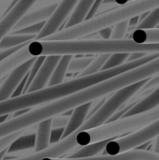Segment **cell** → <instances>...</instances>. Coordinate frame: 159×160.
<instances>
[{
	"label": "cell",
	"instance_id": "obj_38",
	"mask_svg": "<svg viewBox=\"0 0 159 160\" xmlns=\"http://www.w3.org/2000/svg\"><path fill=\"white\" fill-rule=\"evenodd\" d=\"M18 1H19V0H11V2L9 3L8 7L7 8V9H6V11H5V13H4V14H6L7 12H8V11H9V10H10V9H11L15 5H16V3H17Z\"/></svg>",
	"mask_w": 159,
	"mask_h": 160
},
{
	"label": "cell",
	"instance_id": "obj_31",
	"mask_svg": "<svg viewBox=\"0 0 159 160\" xmlns=\"http://www.w3.org/2000/svg\"><path fill=\"white\" fill-rule=\"evenodd\" d=\"M68 119H69V116H66V115L61 116V114L52 117V129L65 128L68 122Z\"/></svg>",
	"mask_w": 159,
	"mask_h": 160
},
{
	"label": "cell",
	"instance_id": "obj_14",
	"mask_svg": "<svg viewBox=\"0 0 159 160\" xmlns=\"http://www.w3.org/2000/svg\"><path fill=\"white\" fill-rule=\"evenodd\" d=\"M52 130V118L44 120L37 124L36 129V142L34 152L37 153L50 146V136Z\"/></svg>",
	"mask_w": 159,
	"mask_h": 160
},
{
	"label": "cell",
	"instance_id": "obj_27",
	"mask_svg": "<svg viewBox=\"0 0 159 160\" xmlns=\"http://www.w3.org/2000/svg\"><path fill=\"white\" fill-rule=\"evenodd\" d=\"M44 59H45V56H37V57H36L35 62L33 63L32 67L30 68V69H29V71H28V73H27V79H26V82H25V85H24L22 94H25V93H26L28 87L30 86L32 81L34 80L35 76L37 75V71H38V69H39L41 64L43 63Z\"/></svg>",
	"mask_w": 159,
	"mask_h": 160
},
{
	"label": "cell",
	"instance_id": "obj_21",
	"mask_svg": "<svg viewBox=\"0 0 159 160\" xmlns=\"http://www.w3.org/2000/svg\"><path fill=\"white\" fill-rule=\"evenodd\" d=\"M131 39L138 43L159 42V28L135 29L131 34Z\"/></svg>",
	"mask_w": 159,
	"mask_h": 160
},
{
	"label": "cell",
	"instance_id": "obj_34",
	"mask_svg": "<svg viewBox=\"0 0 159 160\" xmlns=\"http://www.w3.org/2000/svg\"><path fill=\"white\" fill-rule=\"evenodd\" d=\"M103 1H104V0H96V1H95V3L93 4L91 9L89 10V12H88V14H87L85 20H89V19L95 17V15H96V13L97 12L98 8H99L100 6L103 4ZM85 20H84V21H85Z\"/></svg>",
	"mask_w": 159,
	"mask_h": 160
},
{
	"label": "cell",
	"instance_id": "obj_30",
	"mask_svg": "<svg viewBox=\"0 0 159 160\" xmlns=\"http://www.w3.org/2000/svg\"><path fill=\"white\" fill-rule=\"evenodd\" d=\"M108 98V96H104V97H101V98H97V99H95V100H93L92 102H91V107H90V109H89V112H88V113H87V116H86V118L88 119L89 117H91L102 105H103V103L106 101V99Z\"/></svg>",
	"mask_w": 159,
	"mask_h": 160
},
{
	"label": "cell",
	"instance_id": "obj_40",
	"mask_svg": "<svg viewBox=\"0 0 159 160\" xmlns=\"http://www.w3.org/2000/svg\"><path fill=\"white\" fill-rule=\"evenodd\" d=\"M7 149H5L4 151L0 152V160L4 159V158H5L6 155H7Z\"/></svg>",
	"mask_w": 159,
	"mask_h": 160
},
{
	"label": "cell",
	"instance_id": "obj_32",
	"mask_svg": "<svg viewBox=\"0 0 159 160\" xmlns=\"http://www.w3.org/2000/svg\"><path fill=\"white\" fill-rule=\"evenodd\" d=\"M64 129H65V128H53L51 130L50 144H55L61 141Z\"/></svg>",
	"mask_w": 159,
	"mask_h": 160
},
{
	"label": "cell",
	"instance_id": "obj_13",
	"mask_svg": "<svg viewBox=\"0 0 159 160\" xmlns=\"http://www.w3.org/2000/svg\"><path fill=\"white\" fill-rule=\"evenodd\" d=\"M157 106H159V86H157L150 94H148L147 96L142 98L141 100H139L134 106H132L124 114L123 117L142 113V112L150 111Z\"/></svg>",
	"mask_w": 159,
	"mask_h": 160
},
{
	"label": "cell",
	"instance_id": "obj_18",
	"mask_svg": "<svg viewBox=\"0 0 159 160\" xmlns=\"http://www.w3.org/2000/svg\"><path fill=\"white\" fill-rule=\"evenodd\" d=\"M35 142H36V132L24 134L19 137L16 141H14L10 144V146L7 148V155L30 150L35 147Z\"/></svg>",
	"mask_w": 159,
	"mask_h": 160
},
{
	"label": "cell",
	"instance_id": "obj_15",
	"mask_svg": "<svg viewBox=\"0 0 159 160\" xmlns=\"http://www.w3.org/2000/svg\"><path fill=\"white\" fill-rule=\"evenodd\" d=\"M95 1L96 0H80L74 8L72 13L70 14V17L68 18L65 28L71 27L82 22L85 20Z\"/></svg>",
	"mask_w": 159,
	"mask_h": 160
},
{
	"label": "cell",
	"instance_id": "obj_16",
	"mask_svg": "<svg viewBox=\"0 0 159 160\" xmlns=\"http://www.w3.org/2000/svg\"><path fill=\"white\" fill-rule=\"evenodd\" d=\"M113 139H108L104 141H100L97 142H94L91 144H88L86 146H82V148H79L76 150L74 153L70 154L67 158H90V157H95L101 153L108 142L112 141Z\"/></svg>",
	"mask_w": 159,
	"mask_h": 160
},
{
	"label": "cell",
	"instance_id": "obj_42",
	"mask_svg": "<svg viewBox=\"0 0 159 160\" xmlns=\"http://www.w3.org/2000/svg\"><path fill=\"white\" fill-rule=\"evenodd\" d=\"M157 28H159V24H158V26H157Z\"/></svg>",
	"mask_w": 159,
	"mask_h": 160
},
{
	"label": "cell",
	"instance_id": "obj_2",
	"mask_svg": "<svg viewBox=\"0 0 159 160\" xmlns=\"http://www.w3.org/2000/svg\"><path fill=\"white\" fill-rule=\"evenodd\" d=\"M158 56L159 52L146 54L145 56L140 59L130 62H126L121 66L101 70L92 75L75 78L73 80H69L67 82H62L57 85L48 86L41 90L25 93L15 98H9L6 100L0 101V116L5 114H11L15 112L23 109H28L42 104H46L54 101L56 99L62 98L64 97L69 96L84 88H87L89 86L106 81L110 78L117 76L121 73H124L127 70L140 67L145 63H148L156 59Z\"/></svg>",
	"mask_w": 159,
	"mask_h": 160
},
{
	"label": "cell",
	"instance_id": "obj_26",
	"mask_svg": "<svg viewBox=\"0 0 159 160\" xmlns=\"http://www.w3.org/2000/svg\"><path fill=\"white\" fill-rule=\"evenodd\" d=\"M94 57H90V56H87V57H79V58H72L70 63H69V66H68V68H67V72L68 73H75V72H81L90 63L91 61L93 60Z\"/></svg>",
	"mask_w": 159,
	"mask_h": 160
},
{
	"label": "cell",
	"instance_id": "obj_36",
	"mask_svg": "<svg viewBox=\"0 0 159 160\" xmlns=\"http://www.w3.org/2000/svg\"><path fill=\"white\" fill-rule=\"evenodd\" d=\"M146 54L144 52H131L129 53L127 59V62H130V61H134V60H137V59H140L143 56H145Z\"/></svg>",
	"mask_w": 159,
	"mask_h": 160
},
{
	"label": "cell",
	"instance_id": "obj_20",
	"mask_svg": "<svg viewBox=\"0 0 159 160\" xmlns=\"http://www.w3.org/2000/svg\"><path fill=\"white\" fill-rule=\"evenodd\" d=\"M37 35H17V34H10L5 36L2 40L0 41V51L7 50L28 41L36 40Z\"/></svg>",
	"mask_w": 159,
	"mask_h": 160
},
{
	"label": "cell",
	"instance_id": "obj_29",
	"mask_svg": "<svg viewBox=\"0 0 159 160\" xmlns=\"http://www.w3.org/2000/svg\"><path fill=\"white\" fill-rule=\"evenodd\" d=\"M45 22H46V21H43V22H37L36 24H32L30 26H26V27H23L22 29L13 31L11 34H17V35H37V34L43 28Z\"/></svg>",
	"mask_w": 159,
	"mask_h": 160
},
{
	"label": "cell",
	"instance_id": "obj_6",
	"mask_svg": "<svg viewBox=\"0 0 159 160\" xmlns=\"http://www.w3.org/2000/svg\"><path fill=\"white\" fill-rule=\"evenodd\" d=\"M79 1L80 0H62L60 3H58L53 13L46 21L43 28L37 34L36 40L41 39L47 36L56 33L63 22L66 21V19L68 17V15H70L71 11L74 9Z\"/></svg>",
	"mask_w": 159,
	"mask_h": 160
},
{
	"label": "cell",
	"instance_id": "obj_19",
	"mask_svg": "<svg viewBox=\"0 0 159 160\" xmlns=\"http://www.w3.org/2000/svg\"><path fill=\"white\" fill-rule=\"evenodd\" d=\"M115 156V160H159V153L143 149H132Z\"/></svg>",
	"mask_w": 159,
	"mask_h": 160
},
{
	"label": "cell",
	"instance_id": "obj_17",
	"mask_svg": "<svg viewBox=\"0 0 159 160\" xmlns=\"http://www.w3.org/2000/svg\"><path fill=\"white\" fill-rule=\"evenodd\" d=\"M72 58H73L72 55H62L60 61L58 62L57 66L55 67V68L50 78L47 87L57 85V84L64 82V79L67 73V68H68L69 63Z\"/></svg>",
	"mask_w": 159,
	"mask_h": 160
},
{
	"label": "cell",
	"instance_id": "obj_1",
	"mask_svg": "<svg viewBox=\"0 0 159 160\" xmlns=\"http://www.w3.org/2000/svg\"><path fill=\"white\" fill-rule=\"evenodd\" d=\"M144 69L138 67L69 96L49 102L44 106L38 107L37 109L31 110L22 115L10 118L0 124V138L25 128H29L44 120L62 114L67 111L73 110L80 105L91 102L98 98L109 96L119 89L139 82L144 80Z\"/></svg>",
	"mask_w": 159,
	"mask_h": 160
},
{
	"label": "cell",
	"instance_id": "obj_35",
	"mask_svg": "<svg viewBox=\"0 0 159 160\" xmlns=\"http://www.w3.org/2000/svg\"><path fill=\"white\" fill-rule=\"evenodd\" d=\"M99 37L101 38V39H109L112 34V27H106L103 28L101 30H99L98 32H97Z\"/></svg>",
	"mask_w": 159,
	"mask_h": 160
},
{
	"label": "cell",
	"instance_id": "obj_33",
	"mask_svg": "<svg viewBox=\"0 0 159 160\" xmlns=\"http://www.w3.org/2000/svg\"><path fill=\"white\" fill-rule=\"evenodd\" d=\"M29 42V41H28ZM27 43V42H26ZM26 43H23V44H21V45H18V46H15V47H12V48H9V49H7V50H3V51H0V62L3 61L4 59H6L7 57H8L10 54H12L13 52H15L16 51H18L20 48H22V46H24Z\"/></svg>",
	"mask_w": 159,
	"mask_h": 160
},
{
	"label": "cell",
	"instance_id": "obj_8",
	"mask_svg": "<svg viewBox=\"0 0 159 160\" xmlns=\"http://www.w3.org/2000/svg\"><path fill=\"white\" fill-rule=\"evenodd\" d=\"M36 2L37 0H19L8 12L3 15L4 17L0 19V41Z\"/></svg>",
	"mask_w": 159,
	"mask_h": 160
},
{
	"label": "cell",
	"instance_id": "obj_25",
	"mask_svg": "<svg viewBox=\"0 0 159 160\" xmlns=\"http://www.w3.org/2000/svg\"><path fill=\"white\" fill-rule=\"evenodd\" d=\"M128 55H129L128 52H114V53H111L109 58L107 59V61L103 65L101 70L112 68H115V67H118V66H121V65L125 64L127 62V59Z\"/></svg>",
	"mask_w": 159,
	"mask_h": 160
},
{
	"label": "cell",
	"instance_id": "obj_9",
	"mask_svg": "<svg viewBox=\"0 0 159 160\" xmlns=\"http://www.w3.org/2000/svg\"><path fill=\"white\" fill-rule=\"evenodd\" d=\"M62 55H47L43 63L41 64L37 75L35 76L34 80L32 81L30 86L28 87L26 93L41 90L47 87L50 78L57 66L58 62L60 61Z\"/></svg>",
	"mask_w": 159,
	"mask_h": 160
},
{
	"label": "cell",
	"instance_id": "obj_23",
	"mask_svg": "<svg viewBox=\"0 0 159 160\" xmlns=\"http://www.w3.org/2000/svg\"><path fill=\"white\" fill-rule=\"evenodd\" d=\"M159 24V7L152 9L146 17L136 26V29H154Z\"/></svg>",
	"mask_w": 159,
	"mask_h": 160
},
{
	"label": "cell",
	"instance_id": "obj_7",
	"mask_svg": "<svg viewBox=\"0 0 159 160\" xmlns=\"http://www.w3.org/2000/svg\"><path fill=\"white\" fill-rule=\"evenodd\" d=\"M35 60H36V57H33L27 60L26 62L21 64L20 66L12 69L5 77V80L0 86V101L6 100L11 98L12 94L14 93L19 83L22 81V79L28 73Z\"/></svg>",
	"mask_w": 159,
	"mask_h": 160
},
{
	"label": "cell",
	"instance_id": "obj_43",
	"mask_svg": "<svg viewBox=\"0 0 159 160\" xmlns=\"http://www.w3.org/2000/svg\"><path fill=\"white\" fill-rule=\"evenodd\" d=\"M0 19H1V16H0Z\"/></svg>",
	"mask_w": 159,
	"mask_h": 160
},
{
	"label": "cell",
	"instance_id": "obj_10",
	"mask_svg": "<svg viewBox=\"0 0 159 160\" xmlns=\"http://www.w3.org/2000/svg\"><path fill=\"white\" fill-rule=\"evenodd\" d=\"M57 5H58V3H55V4H52L48 7H44L39 9L31 11V12H26L18 21V22L14 25L12 30L16 31V30L22 29L26 26H30L32 24H36V23L43 22V21H47L52 16L53 11L55 10Z\"/></svg>",
	"mask_w": 159,
	"mask_h": 160
},
{
	"label": "cell",
	"instance_id": "obj_24",
	"mask_svg": "<svg viewBox=\"0 0 159 160\" xmlns=\"http://www.w3.org/2000/svg\"><path fill=\"white\" fill-rule=\"evenodd\" d=\"M36 129L37 128H25V129H22V130H20V131H17L15 133H12V134H9V135H7V136H4L2 138H0V152L4 151L5 149H7L10 144L16 141L19 137L24 135V134H29V133H35L36 132Z\"/></svg>",
	"mask_w": 159,
	"mask_h": 160
},
{
	"label": "cell",
	"instance_id": "obj_5",
	"mask_svg": "<svg viewBox=\"0 0 159 160\" xmlns=\"http://www.w3.org/2000/svg\"><path fill=\"white\" fill-rule=\"evenodd\" d=\"M157 135H159V118L127 136L111 141L106 145L104 152L106 155H118L142 146L154 140Z\"/></svg>",
	"mask_w": 159,
	"mask_h": 160
},
{
	"label": "cell",
	"instance_id": "obj_28",
	"mask_svg": "<svg viewBox=\"0 0 159 160\" xmlns=\"http://www.w3.org/2000/svg\"><path fill=\"white\" fill-rule=\"evenodd\" d=\"M128 20L118 22L112 27V34L110 38L111 39H122L125 38L126 34L128 30Z\"/></svg>",
	"mask_w": 159,
	"mask_h": 160
},
{
	"label": "cell",
	"instance_id": "obj_22",
	"mask_svg": "<svg viewBox=\"0 0 159 160\" xmlns=\"http://www.w3.org/2000/svg\"><path fill=\"white\" fill-rule=\"evenodd\" d=\"M111 53H101V54H97V56H95L93 58V60L91 61V63L82 70L79 73L77 78L80 77H85L88 75H92L95 73H97L101 70L103 65L105 64V62L107 61V59L109 58Z\"/></svg>",
	"mask_w": 159,
	"mask_h": 160
},
{
	"label": "cell",
	"instance_id": "obj_4",
	"mask_svg": "<svg viewBox=\"0 0 159 160\" xmlns=\"http://www.w3.org/2000/svg\"><path fill=\"white\" fill-rule=\"evenodd\" d=\"M151 79V78H150ZM150 79H146L115 91L106 99L103 105L89 117L81 127L82 130H87L104 125L123 105H125L134 95H136Z\"/></svg>",
	"mask_w": 159,
	"mask_h": 160
},
{
	"label": "cell",
	"instance_id": "obj_3",
	"mask_svg": "<svg viewBox=\"0 0 159 160\" xmlns=\"http://www.w3.org/2000/svg\"><path fill=\"white\" fill-rule=\"evenodd\" d=\"M159 7V0H134L132 2L120 5V7L108 11L104 14L85 20L82 22L57 31L54 34L47 36L43 40H68L78 39L98 32L99 30L112 27L114 24L129 20L132 17L149 12Z\"/></svg>",
	"mask_w": 159,
	"mask_h": 160
},
{
	"label": "cell",
	"instance_id": "obj_11",
	"mask_svg": "<svg viewBox=\"0 0 159 160\" xmlns=\"http://www.w3.org/2000/svg\"><path fill=\"white\" fill-rule=\"evenodd\" d=\"M29 42H27L24 46H22L18 51H16L8 57H7L6 59L0 62V80L6 77L12 69H14L21 64L33 58V56L30 55L29 52H27L26 46Z\"/></svg>",
	"mask_w": 159,
	"mask_h": 160
},
{
	"label": "cell",
	"instance_id": "obj_37",
	"mask_svg": "<svg viewBox=\"0 0 159 160\" xmlns=\"http://www.w3.org/2000/svg\"><path fill=\"white\" fill-rule=\"evenodd\" d=\"M153 152L159 153V135H157L154 139V143H153Z\"/></svg>",
	"mask_w": 159,
	"mask_h": 160
},
{
	"label": "cell",
	"instance_id": "obj_39",
	"mask_svg": "<svg viewBox=\"0 0 159 160\" xmlns=\"http://www.w3.org/2000/svg\"><path fill=\"white\" fill-rule=\"evenodd\" d=\"M9 115H10V114H5V115H1V116H0V124H2V123H4V122L7 121V120L9 119Z\"/></svg>",
	"mask_w": 159,
	"mask_h": 160
},
{
	"label": "cell",
	"instance_id": "obj_12",
	"mask_svg": "<svg viewBox=\"0 0 159 160\" xmlns=\"http://www.w3.org/2000/svg\"><path fill=\"white\" fill-rule=\"evenodd\" d=\"M91 102L84 103V104L80 105L73 109L72 113L69 116L68 122H67V126L65 127V129H64V132L62 135V139L67 137L68 135H70L71 133H73L75 130H77L78 128H80L82 126V124L86 120L87 113L91 107Z\"/></svg>",
	"mask_w": 159,
	"mask_h": 160
},
{
	"label": "cell",
	"instance_id": "obj_41",
	"mask_svg": "<svg viewBox=\"0 0 159 160\" xmlns=\"http://www.w3.org/2000/svg\"><path fill=\"white\" fill-rule=\"evenodd\" d=\"M4 80H5V77H4V78H2V79L0 80V86H1V84L3 83V82H4Z\"/></svg>",
	"mask_w": 159,
	"mask_h": 160
}]
</instances>
